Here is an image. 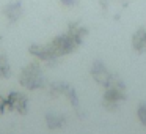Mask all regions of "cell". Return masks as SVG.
Returning a JSON list of instances; mask_svg holds the SVG:
<instances>
[{"instance_id": "cell-1", "label": "cell", "mask_w": 146, "mask_h": 134, "mask_svg": "<svg viewBox=\"0 0 146 134\" xmlns=\"http://www.w3.org/2000/svg\"><path fill=\"white\" fill-rule=\"evenodd\" d=\"M19 84L21 87H24L27 90H38L46 85V79H44V74H42V68L39 60L30 62L29 65H25L21 70Z\"/></svg>"}, {"instance_id": "cell-2", "label": "cell", "mask_w": 146, "mask_h": 134, "mask_svg": "<svg viewBox=\"0 0 146 134\" xmlns=\"http://www.w3.org/2000/svg\"><path fill=\"white\" fill-rule=\"evenodd\" d=\"M126 99V85L118 76H115L113 82L105 88V93L102 96V107L108 112H115L118 109L121 101Z\"/></svg>"}, {"instance_id": "cell-3", "label": "cell", "mask_w": 146, "mask_h": 134, "mask_svg": "<svg viewBox=\"0 0 146 134\" xmlns=\"http://www.w3.org/2000/svg\"><path fill=\"white\" fill-rule=\"evenodd\" d=\"M79 43L76 41L74 38H71L68 33H63V35H58L49 43V48L52 49V52L55 54V57L60 58V57H64V55H69L72 52L77 51L79 48Z\"/></svg>"}, {"instance_id": "cell-4", "label": "cell", "mask_w": 146, "mask_h": 134, "mask_svg": "<svg viewBox=\"0 0 146 134\" xmlns=\"http://www.w3.org/2000/svg\"><path fill=\"white\" fill-rule=\"evenodd\" d=\"M49 96L50 98H58V96H66L69 104L72 106L74 109H79V96H77V92L72 85L66 82H52L49 85Z\"/></svg>"}, {"instance_id": "cell-5", "label": "cell", "mask_w": 146, "mask_h": 134, "mask_svg": "<svg viewBox=\"0 0 146 134\" xmlns=\"http://www.w3.org/2000/svg\"><path fill=\"white\" fill-rule=\"evenodd\" d=\"M7 109L14 111L19 115L29 114V96L22 92H10L7 95Z\"/></svg>"}, {"instance_id": "cell-6", "label": "cell", "mask_w": 146, "mask_h": 134, "mask_svg": "<svg viewBox=\"0 0 146 134\" xmlns=\"http://www.w3.org/2000/svg\"><path fill=\"white\" fill-rule=\"evenodd\" d=\"M90 73H91L93 79H94L99 85L105 87V88H107V87L113 82V79H115V74H111L110 71L105 68V65L102 63V62H99V60L93 62Z\"/></svg>"}, {"instance_id": "cell-7", "label": "cell", "mask_w": 146, "mask_h": 134, "mask_svg": "<svg viewBox=\"0 0 146 134\" xmlns=\"http://www.w3.org/2000/svg\"><path fill=\"white\" fill-rule=\"evenodd\" d=\"M0 11H2L3 17L7 19L8 25H14V24H16L17 21L22 17V14H24L22 2H21V0H11V2L5 3Z\"/></svg>"}, {"instance_id": "cell-8", "label": "cell", "mask_w": 146, "mask_h": 134, "mask_svg": "<svg viewBox=\"0 0 146 134\" xmlns=\"http://www.w3.org/2000/svg\"><path fill=\"white\" fill-rule=\"evenodd\" d=\"M29 54L33 55L39 62H46L47 65H54L58 60L55 57V54L52 52V49L49 48V44H36V43H33V44L29 46Z\"/></svg>"}, {"instance_id": "cell-9", "label": "cell", "mask_w": 146, "mask_h": 134, "mask_svg": "<svg viewBox=\"0 0 146 134\" xmlns=\"http://www.w3.org/2000/svg\"><path fill=\"white\" fill-rule=\"evenodd\" d=\"M66 33L71 36V38L76 40L79 44H82L83 40H85V36L88 35V29H86L85 25H82V24H79V22H69L68 24Z\"/></svg>"}, {"instance_id": "cell-10", "label": "cell", "mask_w": 146, "mask_h": 134, "mask_svg": "<svg viewBox=\"0 0 146 134\" xmlns=\"http://www.w3.org/2000/svg\"><path fill=\"white\" fill-rule=\"evenodd\" d=\"M46 125H47L49 129H61V128L66 125V117L61 114H55V112H47L44 115Z\"/></svg>"}, {"instance_id": "cell-11", "label": "cell", "mask_w": 146, "mask_h": 134, "mask_svg": "<svg viewBox=\"0 0 146 134\" xmlns=\"http://www.w3.org/2000/svg\"><path fill=\"white\" fill-rule=\"evenodd\" d=\"M132 48L135 49L137 52L146 51V27L138 29L132 35Z\"/></svg>"}, {"instance_id": "cell-12", "label": "cell", "mask_w": 146, "mask_h": 134, "mask_svg": "<svg viewBox=\"0 0 146 134\" xmlns=\"http://www.w3.org/2000/svg\"><path fill=\"white\" fill-rule=\"evenodd\" d=\"M0 77L2 79L11 77V66L10 62H8V57L5 54H0Z\"/></svg>"}, {"instance_id": "cell-13", "label": "cell", "mask_w": 146, "mask_h": 134, "mask_svg": "<svg viewBox=\"0 0 146 134\" xmlns=\"http://www.w3.org/2000/svg\"><path fill=\"white\" fill-rule=\"evenodd\" d=\"M137 117H138L140 123L146 126V104H140L138 111H137Z\"/></svg>"}, {"instance_id": "cell-14", "label": "cell", "mask_w": 146, "mask_h": 134, "mask_svg": "<svg viewBox=\"0 0 146 134\" xmlns=\"http://www.w3.org/2000/svg\"><path fill=\"white\" fill-rule=\"evenodd\" d=\"M5 111H7V96L0 95V115L5 114Z\"/></svg>"}, {"instance_id": "cell-15", "label": "cell", "mask_w": 146, "mask_h": 134, "mask_svg": "<svg viewBox=\"0 0 146 134\" xmlns=\"http://www.w3.org/2000/svg\"><path fill=\"white\" fill-rule=\"evenodd\" d=\"M60 3L66 8H72L77 5V0H60Z\"/></svg>"}, {"instance_id": "cell-16", "label": "cell", "mask_w": 146, "mask_h": 134, "mask_svg": "<svg viewBox=\"0 0 146 134\" xmlns=\"http://www.w3.org/2000/svg\"><path fill=\"white\" fill-rule=\"evenodd\" d=\"M0 41H2V35H0Z\"/></svg>"}]
</instances>
